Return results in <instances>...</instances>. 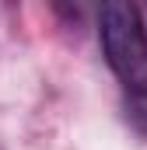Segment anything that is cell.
I'll use <instances>...</instances> for the list:
<instances>
[{
  "mask_svg": "<svg viewBox=\"0 0 147 150\" xmlns=\"http://www.w3.org/2000/svg\"><path fill=\"white\" fill-rule=\"evenodd\" d=\"M98 38L112 74L126 87L147 84V28L133 0H98Z\"/></svg>",
  "mask_w": 147,
  "mask_h": 150,
  "instance_id": "1",
  "label": "cell"
},
{
  "mask_svg": "<svg viewBox=\"0 0 147 150\" xmlns=\"http://www.w3.org/2000/svg\"><path fill=\"white\" fill-rule=\"evenodd\" d=\"M126 122L147 136V84L126 87Z\"/></svg>",
  "mask_w": 147,
  "mask_h": 150,
  "instance_id": "2",
  "label": "cell"
},
{
  "mask_svg": "<svg viewBox=\"0 0 147 150\" xmlns=\"http://www.w3.org/2000/svg\"><path fill=\"white\" fill-rule=\"evenodd\" d=\"M53 11H56L67 25L81 28V25L98 11V0H53Z\"/></svg>",
  "mask_w": 147,
  "mask_h": 150,
  "instance_id": "3",
  "label": "cell"
}]
</instances>
